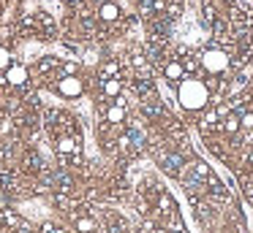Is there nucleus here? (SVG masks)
Here are the masks:
<instances>
[{"instance_id":"obj_6","label":"nucleus","mask_w":253,"mask_h":233,"mask_svg":"<svg viewBox=\"0 0 253 233\" xmlns=\"http://www.w3.org/2000/svg\"><path fill=\"white\" fill-rule=\"evenodd\" d=\"M120 14H123L120 5L112 3V0H106V3L98 5V14H95V16H98V22H104V25H112V22L120 19Z\"/></svg>"},{"instance_id":"obj_26","label":"nucleus","mask_w":253,"mask_h":233,"mask_svg":"<svg viewBox=\"0 0 253 233\" xmlns=\"http://www.w3.org/2000/svg\"><path fill=\"white\" fill-rule=\"evenodd\" d=\"M0 3H3V0H0Z\"/></svg>"},{"instance_id":"obj_23","label":"nucleus","mask_w":253,"mask_h":233,"mask_svg":"<svg viewBox=\"0 0 253 233\" xmlns=\"http://www.w3.org/2000/svg\"><path fill=\"white\" fill-rule=\"evenodd\" d=\"M90 3H95V5H101V3H106V0H90Z\"/></svg>"},{"instance_id":"obj_1","label":"nucleus","mask_w":253,"mask_h":233,"mask_svg":"<svg viewBox=\"0 0 253 233\" xmlns=\"http://www.w3.org/2000/svg\"><path fill=\"white\" fill-rule=\"evenodd\" d=\"M180 100L185 103L188 108H202L204 103L210 100V90L204 81H196V79H188L180 84Z\"/></svg>"},{"instance_id":"obj_19","label":"nucleus","mask_w":253,"mask_h":233,"mask_svg":"<svg viewBox=\"0 0 253 233\" xmlns=\"http://www.w3.org/2000/svg\"><path fill=\"white\" fill-rule=\"evenodd\" d=\"M39 3H36V0H22V16H36L39 14Z\"/></svg>"},{"instance_id":"obj_17","label":"nucleus","mask_w":253,"mask_h":233,"mask_svg":"<svg viewBox=\"0 0 253 233\" xmlns=\"http://www.w3.org/2000/svg\"><path fill=\"white\" fill-rule=\"evenodd\" d=\"M215 19H218V16H215V8L207 3V0H204V5H202V25L207 27V30H212Z\"/></svg>"},{"instance_id":"obj_21","label":"nucleus","mask_w":253,"mask_h":233,"mask_svg":"<svg viewBox=\"0 0 253 233\" xmlns=\"http://www.w3.org/2000/svg\"><path fill=\"white\" fill-rule=\"evenodd\" d=\"M11 65V54H8L6 46H0V70H6Z\"/></svg>"},{"instance_id":"obj_13","label":"nucleus","mask_w":253,"mask_h":233,"mask_svg":"<svg viewBox=\"0 0 253 233\" xmlns=\"http://www.w3.org/2000/svg\"><path fill=\"white\" fill-rule=\"evenodd\" d=\"M220 130H223V133H229V135H237L242 130V125H240V114L237 111H229L226 114L223 119H220Z\"/></svg>"},{"instance_id":"obj_14","label":"nucleus","mask_w":253,"mask_h":233,"mask_svg":"<svg viewBox=\"0 0 253 233\" xmlns=\"http://www.w3.org/2000/svg\"><path fill=\"white\" fill-rule=\"evenodd\" d=\"M74 225H77L79 233H98V225H95V220H93V217H87V214L74 217Z\"/></svg>"},{"instance_id":"obj_3","label":"nucleus","mask_w":253,"mask_h":233,"mask_svg":"<svg viewBox=\"0 0 253 233\" xmlns=\"http://www.w3.org/2000/svg\"><path fill=\"white\" fill-rule=\"evenodd\" d=\"M52 90L60 98H79L84 92V84H82L79 76H63V79H57L55 84H52Z\"/></svg>"},{"instance_id":"obj_7","label":"nucleus","mask_w":253,"mask_h":233,"mask_svg":"<svg viewBox=\"0 0 253 233\" xmlns=\"http://www.w3.org/2000/svg\"><path fill=\"white\" fill-rule=\"evenodd\" d=\"M199 128H202L204 135L215 133V130H220V114L215 111V108H207V111L202 114V119H199Z\"/></svg>"},{"instance_id":"obj_9","label":"nucleus","mask_w":253,"mask_h":233,"mask_svg":"<svg viewBox=\"0 0 253 233\" xmlns=\"http://www.w3.org/2000/svg\"><path fill=\"white\" fill-rule=\"evenodd\" d=\"M22 171L25 173H41L44 171V160H41V155L36 149H28L22 157Z\"/></svg>"},{"instance_id":"obj_15","label":"nucleus","mask_w":253,"mask_h":233,"mask_svg":"<svg viewBox=\"0 0 253 233\" xmlns=\"http://www.w3.org/2000/svg\"><path fill=\"white\" fill-rule=\"evenodd\" d=\"M63 76H79V63L77 60H66V63H60V68H57V79H63Z\"/></svg>"},{"instance_id":"obj_22","label":"nucleus","mask_w":253,"mask_h":233,"mask_svg":"<svg viewBox=\"0 0 253 233\" xmlns=\"http://www.w3.org/2000/svg\"><path fill=\"white\" fill-rule=\"evenodd\" d=\"M41 233H68V231L60 225H55V222H44V225H41Z\"/></svg>"},{"instance_id":"obj_4","label":"nucleus","mask_w":253,"mask_h":233,"mask_svg":"<svg viewBox=\"0 0 253 233\" xmlns=\"http://www.w3.org/2000/svg\"><path fill=\"white\" fill-rule=\"evenodd\" d=\"M161 70H164V79L169 81V84H174V87H180L182 81L188 79V73H185V65H182L177 57L166 60V63L161 65Z\"/></svg>"},{"instance_id":"obj_10","label":"nucleus","mask_w":253,"mask_h":233,"mask_svg":"<svg viewBox=\"0 0 253 233\" xmlns=\"http://www.w3.org/2000/svg\"><path fill=\"white\" fill-rule=\"evenodd\" d=\"M155 203H158V214L164 217V220H169V217L177 214V203H174V198H171L169 193H158Z\"/></svg>"},{"instance_id":"obj_24","label":"nucleus","mask_w":253,"mask_h":233,"mask_svg":"<svg viewBox=\"0 0 253 233\" xmlns=\"http://www.w3.org/2000/svg\"><path fill=\"white\" fill-rule=\"evenodd\" d=\"M223 3H229V5H234V3H237V0H223Z\"/></svg>"},{"instance_id":"obj_11","label":"nucleus","mask_w":253,"mask_h":233,"mask_svg":"<svg viewBox=\"0 0 253 233\" xmlns=\"http://www.w3.org/2000/svg\"><path fill=\"white\" fill-rule=\"evenodd\" d=\"M101 92H104V98H109V100H117V98L123 95V76L106 79L104 84H101Z\"/></svg>"},{"instance_id":"obj_25","label":"nucleus","mask_w":253,"mask_h":233,"mask_svg":"<svg viewBox=\"0 0 253 233\" xmlns=\"http://www.w3.org/2000/svg\"><path fill=\"white\" fill-rule=\"evenodd\" d=\"M0 117H3V111H0Z\"/></svg>"},{"instance_id":"obj_20","label":"nucleus","mask_w":253,"mask_h":233,"mask_svg":"<svg viewBox=\"0 0 253 233\" xmlns=\"http://www.w3.org/2000/svg\"><path fill=\"white\" fill-rule=\"evenodd\" d=\"M240 125H242V130H253V111H242Z\"/></svg>"},{"instance_id":"obj_8","label":"nucleus","mask_w":253,"mask_h":233,"mask_svg":"<svg viewBox=\"0 0 253 233\" xmlns=\"http://www.w3.org/2000/svg\"><path fill=\"white\" fill-rule=\"evenodd\" d=\"M126 135L131 138V149H133V155H142V152L147 149V135H144L142 130L136 128V125H128V128H126Z\"/></svg>"},{"instance_id":"obj_16","label":"nucleus","mask_w":253,"mask_h":233,"mask_svg":"<svg viewBox=\"0 0 253 233\" xmlns=\"http://www.w3.org/2000/svg\"><path fill=\"white\" fill-rule=\"evenodd\" d=\"M191 171L196 173L199 179H204V182H207V179H210V176H212V173H215V171H212V168H210V166H207V163H204V160H193V163H191Z\"/></svg>"},{"instance_id":"obj_2","label":"nucleus","mask_w":253,"mask_h":233,"mask_svg":"<svg viewBox=\"0 0 253 233\" xmlns=\"http://www.w3.org/2000/svg\"><path fill=\"white\" fill-rule=\"evenodd\" d=\"M155 160H158V166L164 168L169 176L180 179L182 171H185V157L180 155V152H171V149H164V146H155Z\"/></svg>"},{"instance_id":"obj_18","label":"nucleus","mask_w":253,"mask_h":233,"mask_svg":"<svg viewBox=\"0 0 253 233\" xmlns=\"http://www.w3.org/2000/svg\"><path fill=\"white\" fill-rule=\"evenodd\" d=\"M14 35H17V27L3 25V27H0V46H6V49H8V43L14 41Z\"/></svg>"},{"instance_id":"obj_12","label":"nucleus","mask_w":253,"mask_h":233,"mask_svg":"<svg viewBox=\"0 0 253 233\" xmlns=\"http://www.w3.org/2000/svg\"><path fill=\"white\" fill-rule=\"evenodd\" d=\"M104 119L112 125V128H120V125L126 122V106H120V103H115V100H112V106L106 108Z\"/></svg>"},{"instance_id":"obj_5","label":"nucleus","mask_w":253,"mask_h":233,"mask_svg":"<svg viewBox=\"0 0 253 233\" xmlns=\"http://www.w3.org/2000/svg\"><path fill=\"white\" fill-rule=\"evenodd\" d=\"M6 81H8V87H17V90H25L28 87V79H30V73H28V68H25L22 63H11L6 68Z\"/></svg>"}]
</instances>
